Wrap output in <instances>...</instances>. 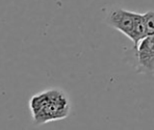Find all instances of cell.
Wrapping results in <instances>:
<instances>
[{
    "label": "cell",
    "mask_w": 154,
    "mask_h": 130,
    "mask_svg": "<svg viewBox=\"0 0 154 130\" xmlns=\"http://www.w3.org/2000/svg\"><path fill=\"white\" fill-rule=\"evenodd\" d=\"M154 36H149L142 40L135 47L137 59V71L153 75L154 69Z\"/></svg>",
    "instance_id": "3"
},
{
    "label": "cell",
    "mask_w": 154,
    "mask_h": 130,
    "mask_svg": "<svg viewBox=\"0 0 154 130\" xmlns=\"http://www.w3.org/2000/svg\"><path fill=\"white\" fill-rule=\"evenodd\" d=\"M142 20L144 27L146 29L147 36H153L154 32V12L153 10L148 11L147 13L142 14Z\"/></svg>",
    "instance_id": "4"
},
{
    "label": "cell",
    "mask_w": 154,
    "mask_h": 130,
    "mask_svg": "<svg viewBox=\"0 0 154 130\" xmlns=\"http://www.w3.org/2000/svg\"><path fill=\"white\" fill-rule=\"evenodd\" d=\"M28 107L33 124L42 125L67 118L71 111V102L63 90L48 88L33 95L29 100Z\"/></svg>",
    "instance_id": "1"
},
{
    "label": "cell",
    "mask_w": 154,
    "mask_h": 130,
    "mask_svg": "<svg viewBox=\"0 0 154 130\" xmlns=\"http://www.w3.org/2000/svg\"><path fill=\"white\" fill-rule=\"evenodd\" d=\"M137 15L139 13L126 11L124 8H114L106 16V23L131 40Z\"/></svg>",
    "instance_id": "2"
}]
</instances>
